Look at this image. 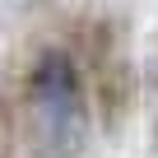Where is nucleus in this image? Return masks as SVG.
Instances as JSON below:
<instances>
[{
  "instance_id": "obj_1",
  "label": "nucleus",
  "mask_w": 158,
  "mask_h": 158,
  "mask_svg": "<svg viewBox=\"0 0 158 158\" xmlns=\"http://www.w3.org/2000/svg\"><path fill=\"white\" fill-rule=\"evenodd\" d=\"M33 158H79L89 144V93L70 51H42L28 70L23 89V126Z\"/></svg>"
},
{
  "instance_id": "obj_2",
  "label": "nucleus",
  "mask_w": 158,
  "mask_h": 158,
  "mask_svg": "<svg viewBox=\"0 0 158 158\" xmlns=\"http://www.w3.org/2000/svg\"><path fill=\"white\" fill-rule=\"evenodd\" d=\"M19 116H14V102L0 98V158H14L19 153Z\"/></svg>"
}]
</instances>
